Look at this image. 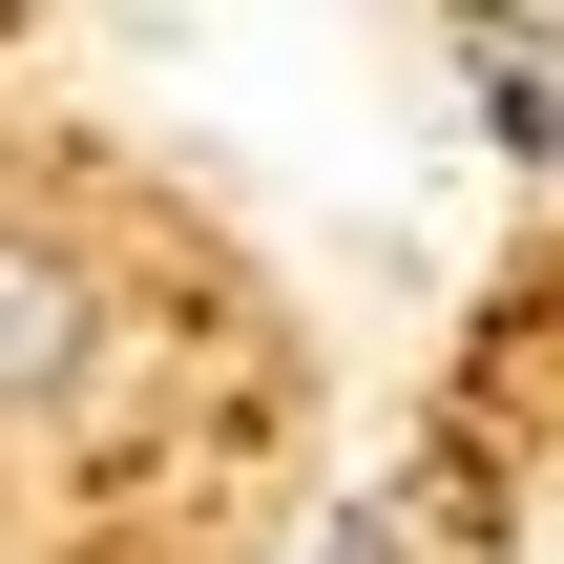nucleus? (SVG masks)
Here are the masks:
<instances>
[{"label":"nucleus","mask_w":564,"mask_h":564,"mask_svg":"<svg viewBox=\"0 0 564 564\" xmlns=\"http://www.w3.org/2000/svg\"><path fill=\"white\" fill-rule=\"evenodd\" d=\"M314 564H398V523H335V544H314Z\"/></svg>","instance_id":"nucleus-2"},{"label":"nucleus","mask_w":564,"mask_h":564,"mask_svg":"<svg viewBox=\"0 0 564 564\" xmlns=\"http://www.w3.org/2000/svg\"><path fill=\"white\" fill-rule=\"evenodd\" d=\"M84 356H105V293H84V251H63V230H0V419L84 398Z\"/></svg>","instance_id":"nucleus-1"}]
</instances>
